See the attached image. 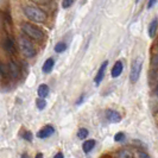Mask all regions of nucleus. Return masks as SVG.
<instances>
[{
    "mask_svg": "<svg viewBox=\"0 0 158 158\" xmlns=\"http://www.w3.org/2000/svg\"><path fill=\"white\" fill-rule=\"evenodd\" d=\"M18 43H19V49H20V51L23 52V55L25 57L31 58V57L36 55V48H35L33 43L31 42L30 37H27L26 35L20 36Z\"/></svg>",
    "mask_w": 158,
    "mask_h": 158,
    "instance_id": "nucleus-1",
    "label": "nucleus"
},
{
    "mask_svg": "<svg viewBox=\"0 0 158 158\" xmlns=\"http://www.w3.org/2000/svg\"><path fill=\"white\" fill-rule=\"evenodd\" d=\"M24 15L36 23H43L47 19V13L44 11H42L40 8L32 7V6H27L24 8Z\"/></svg>",
    "mask_w": 158,
    "mask_h": 158,
    "instance_id": "nucleus-2",
    "label": "nucleus"
},
{
    "mask_svg": "<svg viewBox=\"0 0 158 158\" xmlns=\"http://www.w3.org/2000/svg\"><path fill=\"white\" fill-rule=\"evenodd\" d=\"M22 31L24 32V35H26V36L30 37L31 40H42L43 38H44V33H43V31L30 23L22 24Z\"/></svg>",
    "mask_w": 158,
    "mask_h": 158,
    "instance_id": "nucleus-3",
    "label": "nucleus"
},
{
    "mask_svg": "<svg viewBox=\"0 0 158 158\" xmlns=\"http://www.w3.org/2000/svg\"><path fill=\"white\" fill-rule=\"evenodd\" d=\"M143 68V58L139 56L137 57L135 61L132 62V67H131V73H130V80L131 82H137L139 76H140V73H142Z\"/></svg>",
    "mask_w": 158,
    "mask_h": 158,
    "instance_id": "nucleus-4",
    "label": "nucleus"
},
{
    "mask_svg": "<svg viewBox=\"0 0 158 158\" xmlns=\"http://www.w3.org/2000/svg\"><path fill=\"white\" fill-rule=\"evenodd\" d=\"M2 47H4V49L6 50V52H7V54H11V55L16 54V51H17L16 44H15V42L11 40L10 37H6V38L4 40Z\"/></svg>",
    "mask_w": 158,
    "mask_h": 158,
    "instance_id": "nucleus-5",
    "label": "nucleus"
},
{
    "mask_svg": "<svg viewBox=\"0 0 158 158\" xmlns=\"http://www.w3.org/2000/svg\"><path fill=\"white\" fill-rule=\"evenodd\" d=\"M54 132H55V128L52 126H50V125H47L42 130H40V132L37 133V137L40 138V139H45V138H49L50 135H54Z\"/></svg>",
    "mask_w": 158,
    "mask_h": 158,
    "instance_id": "nucleus-6",
    "label": "nucleus"
},
{
    "mask_svg": "<svg viewBox=\"0 0 158 158\" xmlns=\"http://www.w3.org/2000/svg\"><path fill=\"white\" fill-rule=\"evenodd\" d=\"M106 118H107V120H108L110 123H114V124H117V123H120V120H121V115H120L117 111L107 110V111H106Z\"/></svg>",
    "mask_w": 158,
    "mask_h": 158,
    "instance_id": "nucleus-7",
    "label": "nucleus"
},
{
    "mask_svg": "<svg viewBox=\"0 0 158 158\" xmlns=\"http://www.w3.org/2000/svg\"><path fill=\"white\" fill-rule=\"evenodd\" d=\"M107 64H108V62L105 61V62L101 64L99 71H98V74H96V76H95V83H96V86H99V85L101 83L103 76H105V71H106V68H107Z\"/></svg>",
    "mask_w": 158,
    "mask_h": 158,
    "instance_id": "nucleus-8",
    "label": "nucleus"
},
{
    "mask_svg": "<svg viewBox=\"0 0 158 158\" xmlns=\"http://www.w3.org/2000/svg\"><path fill=\"white\" fill-rule=\"evenodd\" d=\"M8 67H10V74H11V76H12V79H18L19 75H20L19 65H18L16 62L12 61V62H10Z\"/></svg>",
    "mask_w": 158,
    "mask_h": 158,
    "instance_id": "nucleus-9",
    "label": "nucleus"
},
{
    "mask_svg": "<svg viewBox=\"0 0 158 158\" xmlns=\"http://www.w3.org/2000/svg\"><path fill=\"white\" fill-rule=\"evenodd\" d=\"M123 68H124V64H123V62L121 61H117L115 62V64L113 65V69H112V77H118L119 75L123 73Z\"/></svg>",
    "mask_w": 158,
    "mask_h": 158,
    "instance_id": "nucleus-10",
    "label": "nucleus"
},
{
    "mask_svg": "<svg viewBox=\"0 0 158 158\" xmlns=\"http://www.w3.org/2000/svg\"><path fill=\"white\" fill-rule=\"evenodd\" d=\"M157 27H158V20L157 19H153L150 23V26H149V36H150L151 38H153L156 36Z\"/></svg>",
    "mask_w": 158,
    "mask_h": 158,
    "instance_id": "nucleus-11",
    "label": "nucleus"
},
{
    "mask_svg": "<svg viewBox=\"0 0 158 158\" xmlns=\"http://www.w3.org/2000/svg\"><path fill=\"white\" fill-rule=\"evenodd\" d=\"M54 64H55V62H54L52 58H48L47 61L44 62V64H43V68H42L43 73H50L54 68Z\"/></svg>",
    "mask_w": 158,
    "mask_h": 158,
    "instance_id": "nucleus-12",
    "label": "nucleus"
},
{
    "mask_svg": "<svg viewBox=\"0 0 158 158\" xmlns=\"http://www.w3.org/2000/svg\"><path fill=\"white\" fill-rule=\"evenodd\" d=\"M95 146V140H87V142L83 143V145H82V150H83V152H86V153H88V152H90V151L93 150V148Z\"/></svg>",
    "mask_w": 158,
    "mask_h": 158,
    "instance_id": "nucleus-13",
    "label": "nucleus"
},
{
    "mask_svg": "<svg viewBox=\"0 0 158 158\" xmlns=\"http://www.w3.org/2000/svg\"><path fill=\"white\" fill-rule=\"evenodd\" d=\"M49 86L48 85H40L38 87V96L40 98H47L49 94Z\"/></svg>",
    "mask_w": 158,
    "mask_h": 158,
    "instance_id": "nucleus-14",
    "label": "nucleus"
},
{
    "mask_svg": "<svg viewBox=\"0 0 158 158\" xmlns=\"http://www.w3.org/2000/svg\"><path fill=\"white\" fill-rule=\"evenodd\" d=\"M0 73H1V77H2V79L8 77V75H11V74H10V67L6 65V64H1V67H0Z\"/></svg>",
    "mask_w": 158,
    "mask_h": 158,
    "instance_id": "nucleus-15",
    "label": "nucleus"
},
{
    "mask_svg": "<svg viewBox=\"0 0 158 158\" xmlns=\"http://www.w3.org/2000/svg\"><path fill=\"white\" fill-rule=\"evenodd\" d=\"M65 49H67V45H65V43H63V42H60V43H57L55 45L56 52H63Z\"/></svg>",
    "mask_w": 158,
    "mask_h": 158,
    "instance_id": "nucleus-16",
    "label": "nucleus"
},
{
    "mask_svg": "<svg viewBox=\"0 0 158 158\" xmlns=\"http://www.w3.org/2000/svg\"><path fill=\"white\" fill-rule=\"evenodd\" d=\"M36 105H37V108H38V110H44L45 106H47V101L44 100V98H40V99L36 101Z\"/></svg>",
    "mask_w": 158,
    "mask_h": 158,
    "instance_id": "nucleus-17",
    "label": "nucleus"
},
{
    "mask_svg": "<svg viewBox=\"0 0 158 158\" xmlns=\"http://www.w3.org/2000/svg\"><path fill=\"white\" fill-rule=\"evenodd\" d=\"M87 135H88L87 128H80L79 132H77V137H79L80 139H85V138H87Z\"/></svg>",
    "mask_w": 158,
    "mask_h": 158,
    "instance_id": "nucleus-18",
    "label": "nucleus"
},
{
    "mask_svg": "<svg viewBox=\"0 0 158 158\" xmlns=\"http://www.w3.org/2000/svg\"><path fill=\"white\" fill-rule=\"evenodd\" d=\"M124 139H125V135L123 132H119V133H117V135H114V140L115 142H123Z\"/></svg>",
    "mask_w": 158,
    "mask_h": 158,
    "instance_id": "nucleus-19",
    "label": "nucleus"
},
{
    "mask_svg": "<svg viewBox=\"0 0 158 158\" xmlns=\"http://www.w3.org/2000/svg\"><path fill=\"white\" fill-rule=\"evenodd\" d=\"M75 0H63V2H62V6L63 8H68L70 7L71 5H73V2H74Z\"/></svg>",
    "mask_w": 158,
    "mask_h": 158,
    "instance_id": "nucleus-20",
    "label": "nucleus"
},
{
    "mask_svg": "<svg viewBox=\"0 0 158 158\" xmlns=\"http://www.w3.org/2000/svg\"><path fill=\"white\" fill-rule=\"evenodd\" d=\"M31 1L35 2V4H37V5H47L51 0H31Z\"/></svg>",
    "mask_w": 158,
    "mask_h": 158,
    "instance_id": "nucleus-21",
    "label": "nucleus"
},
{
    "mask_svg": "<svg viewBox=\"0 0 158 158\" xmlns=\"http://www.w3.org/2000/svg\"><path fill=\"white\" fill-rule=\"evenodd\" d=\"M23 138H24V139H26V140H29V142H32L31 132H25V133L23 135Z\"/></svg>",
    "mask_w": 158,
    "mask_h": 158,
    "instance_id": "nucleus-22",
    "label": "nucleus"
},
{
    "mask_svg": "<svg viewBox=\"0 0 158 158\" xmlns=\"http://www.w3.org/2000/svg\"><path fill=\"white\" fill-rule=\"evenodd\" d=\"M117 156H118V157H132V155H130V153H126L125 151H123V152H119Z\"/></svg>",
    "mask_w": 158,
    "mask_h": 158,
    "instance_id": "nucleus-23",
    "label": "nucleus"
},
{
    "mask_svg": "<svg viewBox=\"0 0 158 158\" xmlns=\"http://www.w3.org/2000/svg\"><path fill=\"white\" fill-rule=\"evenodd\" d=\"M156 1H157V0H149V4H148V7L151 8V7H152V6H153V5H155V4H156Z\"/></svg>",
    "mask_w": 158,
    "mask_h": 158,
    "instance_id": "nucleus-24",
    "label": "nucleus"
},
{
    "mask_svg": "<svg viewBox=\"0 0 158 158\" xmlns=\"http://www.w3.org/2000/svg\"><path fill=\"white\" fill-rule=\"evenodd\" d=\"M55 158H63V153H61V152H58V153H56L55 156H54Z\"/></svg>",
    "mask_w": 158,
    "mask_h": 158,
    "instance_id": "nucleus-25",
    "label": "nucleus"
},
{
    "mask_svg": "<svg viewBox=\"0 0 158 158\" xmlns=\"http://www.w3.org/2000/svg\"><path fill=\"white\" fill-rule=\"evenodd\" d=\"M138 156H139V157H149V155H146V153H144V152H140Z\"/></svg>",
    "mask_w": 158,
    "mask_h": 158,
    "instance_id": "nucleus-26",
    "label": "nucleus"
},
{
    "mask_svg": "<svg viewBox=\"0 0 158 158\" xmlns=\"http://www.w3.org/2000/svg\"><path fill=\"white\" fill-rule=\"evenodd\" d=\"M40 158V157H43V155H42V153H37V156H36V158Z\"/></svg>",
    "mask_w": 158,
    "mask_h": 158,
    "instance_id": "nucleus-27",
    "label": "nucleus"
},
{
    "mask_svg": "<svg viewBox=\"0 0 158 158\" xmlns=\"http://www.w3.org/2000/svg\"><path fill=\"white\" fill-rule=\"evenodd\" d=\"M157 95H158V87H157Z\"/></svg>",
    "mask_w": 158,
    "mask_h": 158,
    "instance_id": "nucleus-28",
    "label": "nucleus"
},
{
    "mask_svg": "<svg viewBox=\"0 0 158 158\" xmlns=\"http://www.w3.org/2000/svg\"><path fill=\"white\" fill-rule=\"evenodd\" d=\"M138 1H139V0H137V2H138Z\"/></svg>",
    "mask_w": 158,
    "mask_h": 158,
    "instance_id": "nucleus-29",
    "label": "nucleus"
}]
</instances>
